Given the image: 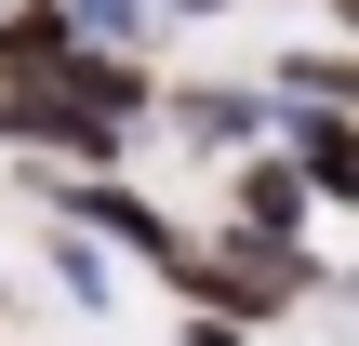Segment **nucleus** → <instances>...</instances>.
<instances>
[{
    "instance_id": "nucleus-5",
    "label": "nucleus",
    "mask_w": 359,
    "mask_h": 346,
    "mask_svg": "<svg viewBox=\"0 0 359 346\" xmlns=\"http://www.w3.org/2000/svg\"><path fill=\"white\" fill-rule=\"evenodd\" d=\"M280 160L306 173V200L359 213V120H306V107H280Z\"/></svg>"
},
{
    "instance_id": "nucleus-7",
    "label": "nucleus",
    "mask_w": 359,
    "mask_h": 346,
    "mask_svg": "<svg viewBox=\"0 0 359 346\" xmlns=\"http://www.w3.org/2000/svg\"><path fill=\"white\" fill-rule=\"evenodd\" d=\"M53 267H67V293H80V307H107V253H93V240H53Z\"/></svg>"
},
{
    "instance_id": "nucleus-6",
    "label": "nucleus",
    "mask_w": 359,
    "mask_h": 346,
    "mask_svg": "<svg viewBox=\"0 0 359 346\" xmlns=\"http://www.w3.org/2000/svg\"><path fill=\"white\" fill-rule=\"evenodd\" d=\"M67 67H80L67 0H0V80H67Z\"/></svg>"
},
{
    "instance_id": "nucleus-2",
    "label": "nucleus",
    "mask_w": 359,
    "mask_h": 346,
    "mask_svg": "<svg viewBox=\"0 0 359 346\" xmlns=\"http://www.w3.org/2000/svg\"><path fill=\"white\" fill-rule=\"evenodd\" d=\"M40 200H53V227H67V240H93V253H107V240H120V253H147V267H173V253H187V227H173L147 187H120V173H40Z\"/></svg>"
},
{
    "instance_id": "nucleus-1",
    "label": "nucleus",
    "mask_w": 359,
    "mask_h": 346,
    "mask_svg": "<svg viewBox=\"0 0 359 346\" xmlns=\"http://www.w3.org/2000/svg\"><path fill=\"white\" fill-rule=\"evenodd\" d=\"M160 280H173V307H187V320L266 333V320H293V307H306L333 267H320V253H266V240H226V227H213V240H187Z\"/></svg>"
},
{
    "instance_id": "nucleus-3",
    "label": "nucleus",
    "mask_w": 359,
    "mask_h": 346,
    "mask_svg": "<svg viewBox=\"0 0 359 346\" xmlns=\"http://www.w3.org/2000/svg\"><path fill=\"white\" fill-rule=\"evenodd\" d=\"M306 173L280 160V147H253V160H226V240H266V253H306Z\"/></svg>"
},
{
    "instance_id": "nucleus-4",
    "label": "nucleus",
    "mask_w": 359,
    "mask_h": 346,
    "mask_svg": "<svg viewBox=\"0 0 359 346\" xmlns=\"http://www.w3.org/2000/svg\"><path fill=\"white\" fill-rule=\"evenodd\" d=\"M160 120L187 133V147H226V160H253V133L280 120L266 93H240V80H160Z\"/></svg>"
},
{
    "instance_id": "nucleus-9",
    "label": "nucleus",
    "mask_w": 359,
    "mask_h": 346,
    "mask_svg": "<svg viewBox=\"0 0 359 346\" xmlns=\"http://www.w3.org/2000/svg\"><path fill=\"white\" fill-rule=\"evenodd\" d=\"M147 13H226V0H147Z\"/></svg>"
},
{
    "instance_id": "nucleus-8",
    "label": "nucleus",
    "mask_w": 359,
    "mask_h": 346,
    "mask_svg": "<svg viewBox=\"0 0 359 346\" xmlns=\"http://www.w3.org/2000/svg\"><path fill=\"white\" fill-rule=\"evenodd\" d=\"M173 346H253V333H226V320H187V333H173Z\"/></svg>"
}]
</instances>
